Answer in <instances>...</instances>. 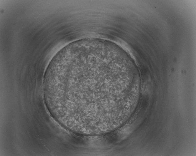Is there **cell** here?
I'll return each instance as SVG.
<instances>
[{"mask_svg": "<svg viewBox=\"0 0 196 156\" xmlns=\"http://www.w3.org/2000/svg\"><path fill=\"white\" fill-rule=\"evenodd\" d=\"M114 70L105 63L74 55L48 65L44 81L51 109L61 123L76 129L111 116Z\"/></svg>", "mask_w": 196, "mask_h": 156, "instance_id": "obj_1", "label": "cell"}]
</instances>
